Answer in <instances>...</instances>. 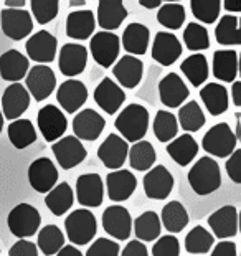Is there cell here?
I'll return each mask as SVG.
<instances>
[{"instance_id": "obj_1", "label": "cell", "mask_w": 241, "mask_h": 256, "mask_svg": "<svg viewBox=\"0 0 241 256\" xmlns=\"http://www.w3.org/2000/svg\"><path fill=\"white\" fill-rule=\"evenodd\" d=\"M114 126L120 132L126 142H139L147 132L149 128V112L140 104L126 106L122 112L114 121Z\"/></svg>"}, {"instance_id": "obj_2", "label": "cell", "mask_w": 241, "mask_h": 256, "mask_svg": "<svg viewBox=\"0 0 241 256\" xmlns=\"http://www.w3.org/2000/svg\"><path fill=\"white\" fill-rule=\"evenodd\" d=\"M188 184L196 195H210L222 185L220 166L212 157H202L188 170Z\"/></svg>"}, {"instance_id": "obj_3", "label": "cell", "mask_w": 241, "mask_h": 256, "mask_svg": "<svg viewBox=\"0 0 241 256\" xmlns=\"http://www.w3.org/2000/svg\"><path fill=\"white\" fill-rule=\"evenodd\" d=\"M64 230L66 236L73 244L83 246V244L91 243V240L98 233V222L92 212L88 208L74 210L64 220Z\"/></svg>"}, {"instance_id": "obj_4", "label": "cell", "mask_w": 241, "mask_h": 256, "mask_svg": "<svg viewBox=\"0 0 241 256\" xmlns=\"http://www.w3.org/2000/svg\"><path fill=\"white\" fill-rule=\"evenodd\" d=\"M40 223H42L40 212L30 204H18L17 206H14L10 210V214L7 216V225L10 233L20 240L30 238L35 233H38Z\"/></svg>"}, {"instance_id": "obj_5", "label": "cell", "mask_w": 241, "mask_h": 256, "mask_svg": "<svg viewBox=\"0 0 241 256\" xmlns=\"http://www.w3.org/2000/svg\"><path fill=\"white\" fill-rule=\"evenodd\" d=\"M236 136L226 122H218L208 129L202 139V147L206 154L215 157H228L236 150Z\"/></svg>"}, {"instance_id": "obj_6", "label": "cell", "mask_w": 241, "mask_h": 256, "mask_svg": "<svg viewBox=\"0 0 241 256\" xmlns=\"http://www.w3.org/2000/svg\"><path fill=\"white\" fill-rule=\"evenodd\" d=\"M25 88L35 101H43L56 88V76L48 64H35L25 76Z\"/></svg>"}, {"instance_id": "obj_7", "label": "cell", "mask_w": 241, "mask_h": 256, "mask_svg": "<svg viewBox=\"0 0 241 256\" xmlns=\"http://www.w3.org/2000/svg\"><path fill=\"white\" fill-rule=\"evenodd\" d=\"M90 50L98 64H101L102 68H109L119 56L120 40L112 32H98L91 38Z\"/></svg>"}, {"instance_id": "obj_8", "label": "cell", "mask_w": 241, "mask_h": 256, "mask_svg": "<svg viewBox=\"0 0 241 256\" xmlns=\"http://www.w3.org/2000/svg\"><path fill=\"white\" fill-rule=\"evenodd\" d=\"M0 24L4 34L15 42L24 40L34 30V18L24 8H4L0 14Z\"/></svg>"}, {"instance_id": "obj_9", "label": "cell", "mask_w": 241, "mask_h": 256, "mask_svg": "<svg viewBox=\"0 0 241 256\" xmlns=\"http://www.w3.org/2000/svg\"><path fill=\"white\" fill-rule=\"evenodd\" d=\"M36 122H38V129H40L43 139L48 140V142H56L68 128L66 116L53 104L43 106L42 110L38 111Z\"/></svg>"}, {"instance_id": "obj_10", "label": "cell", "mask_w": 241, "mask_h": 256, "mask_svg": "<svg viewBox=\"0 0 241 256\" xmlns=\"http://www.w3.org/2000/svg\"><path fill=\"white\" fill-rule=\"evenodd\" d=\"M58 40L50 32L40 30L35 35H32L25 43L26 55L32 62H36L38 64H48L52 63L56 56Z\"/></svg>"}, {"instance_id": "obj_11", "label": "cell", "mask_w": 241, "mask_h": 256, "mask_svg": "<svg viewBox=\"0 0 241 256\" xmlns=\"http://www.w3.org/2000/svg\"><path fill=\"white\" fill-rule=\"evenodd\" d=\"M52 150L54 157H56L58 166L63 167L64 170L74 168L86 159L84 146L80 139H76L74 136H66V138H63V139H58L56 142H53Z\"/></svg>"}, {"instance_id": "obj_12", "label": "cell", "mask_w": 241, "mask_h": 256, "mask_svg": "<svg viewBox=\"0 0 241 256\" xmlns=\"http://www.w3.org/2000/svg\"><path fill=\"white\" fill-rule=\"evenodd\" d=\"M56 180H58V170L52 159L40 157V159H36L30 164L28 182L32 185V188L36 190L38 194H48L56 185Z\"/></svg>"}, {"instance_id": "obj_13", "label": "cell", "mask_w": 241, "mask_h": 256, "mask_svg": "<svg viewBox=\"0 0 241 256\" xmlns=\"http://www.w3.org/2000/svg\"><path fill=\"white\" fill-rule=\"evenodd\" d=\"M102 228L109 236L116 240H128L132 233V218L128 208L120 205L108 206L102 214Z\"/></svg>"}, {"instance_id": "obj_14", "label": "cell", "mask_w": 241, "mask_h": 256, "mask_svg": "<svg viewBox=\"0 0 241 256\" xmlns=\"http://www.w3.org/2000/svg\"><path fill=\"white\" fill-rule=\"evenodd\" d=\"M144 192L152 200H164L172 194L174 190V177L167 167L157 166L149 168L144 177Z\"/></svg>"}, {"instance_id": "obj_15", "label": "cell", "mask_w": 241, "mask_h": 256, "mask_svg": "<svg viewBox=\"0 0 241 256\" xmlns=\"http://www.w3.org/2000/svg\"><path fill=\"white\" fill-rule=\"evenodd\" d=\"M129 144L118 134H109L102 144L98 149V157L104 164V167L112 168V170H119L124 166L126 159H128Z\"/></svg>"}, {"instance_id": "obj_16", "label": "cell", "mask_w": 241, "mask_h": 256, "mask_svg": "<svg viewBox=\"0 0 241 256\" xmlns=\"http://www.w3.org/2000/svg\"><path fill=\"white\" fill-rule=\"evenodd\" d=\"M182 55V43L170 32H158L152 43V58L162 66H170Z\"/></svg>"}, {"instance_id": "obj_17", "label": "cell", "mask_w": 241, "mask_h": 256, "mask_svg": "<svg viewBox=\"0 0 241 256\" xmlns=\"http://www.w3.org/2000/svg\"><path fill=\"white\" fill-rule=\"evenodd\" d=\"M30 106V94L24 84L20 83H12L7 86L2 94V116L15 121L20 119V116L24 114Z\"/></svg>"}, {"instance_id": "obj_18", "label": "cell", "mask_w": 241, "mask_h": 256, "mask_svg": "<svg viewBox=\"0 0 241 256\" xmlns=\"http://www.w3.org/2000/svg\"><path fill=\"white\" fill-rule=\"evenodd\" d=\"M88 63V50L80 45V43H66L60 50L58 56V66L62 74L73 78L76 74H81L84 72Z\"/></svg>"}, {"instance_id": "obj_19", "label": "cell", "mask_w": 241, "mask_h": 256, "mask_svg": "<svg viewBox=\"0 0 241 256\" xmlns=\"http://www.w3.org/2000/svg\"><path fill=\"white\" fill-rule=\"evenodd\" d=\"M76 198L83 206H100L104 198V185L100 174H83L76 180Z\"/></svg>"}, {"instance_id": "obj_20", "label": "cell", "mask_w": 241, "mask_h": 256, "mask_svg": "<svg viewBox=\"0 0 241 256\" xmlns=\"http://www.w3.org/2000/svg\"><path fill=\"white\" fill-rule=\"evenodd\" d=\"M104 126H106L104 118L94 110L80 111L73 119L74 138L81 140H96L104 130Z\"/></svg>"}, {"instance_id": "obj_21", "label": "cell", "mask_w": 241, "mask_h": 256, "mask_svg": "<svg viewBox=\"0 0 241 256\" xmlns=\"http://www.w3.org/2000/svg\"><path fill=\"white\" fill-rule=\"evenodd\" d=\"M94 101L104 112L111 116V114H116L119 108L122 106V102L126 101V92L111 78H102L94 90Z\"/></svg>"}, {"instance_id": "obj_22", "label": "cell", "mask_w": 241, "mask_h": 256, "mask_svg": "<svg viewBox=\"0 0 241 256\" xmlns=\"http://www.w3.org/2000/svg\"><path fill=\"white\" fill-rule=\"evenodd\" d=\"M208 226L216 238L228 240L238 233V210L233 205H224L208 216Z\"/></svg>"}, {"instance_id": "obj_23", "label": "cell", "mask_w": 241, "mask_h": 256, "mask_svg": "<svg viewBox=\"0 0 241 256\" xmlns=\"http://www.w3.org/2000/svg\"><path fill=\"white\" fill-rule=\"evenodd\" d=\"M106 188L109 198L112 202H126L130 198V195L138 188V178L134 177V174L130 170L119 168V170L108 174Z\"/></svg>"}, {"instance_id": "obj_24", "label": "cell", "mask_w": 241, "mask_h": 256, "mask_svg": "<svg viewBox=\"0 0 241 256\" xmlns=\"http://www.w3.org/2000/svg\"><path fill=\"white\" fill-rule=\"evenodd\" d=\"M158 96H160L162 104L167 108H180L184 101H187L190 91L178 74L168 73L158 83Z\"/></svg>"}, {"instance_id": "obj_25", "label": "cell", "mask_w": 241, "mask_h": 256, "mask_svg": "<svg viewBox=\"0 0 241 256\" xmlns=\"http://www.w3.org/2000/svg\"><path fill=\"white\" fill-rule=\"evenodd\" d=\"M56 100L64 111L73 114L80 111L88 101V88L84 83L78 80H66L60 84L56 91Z\"/></svg>"}, {"instance_id": "obj_26", "label": "cell", "mask_w": 241, "mask_h": 256, "mask_svg": "<svg viewBox=\"0 0 241 256\" xmlns=\"http://www.w3.org/2000/svg\"><path fill=\"white\" fill-rule=\"evenodd\" d=\"M142 73H144V64L139 58L130 55L122 56L112 68V74L118 80L120 88L129 90H134L140 83Z\"/></svg>"}, {"instance_id": "obj_27", "label": "cell", "mask_w": 241, "mask_h": 256, "mask_svg": "<svg viewBox=\"0 0 241 256\" xmlns=\"http://www.w3.org/2000/svg\"><path fill=\"white\" fill-rule=\"evenodd\" d=\"M28 58L18 50H8L0 56V76L10 83H18L28 73Z\"/></svg>"}, {"instance_id": "obj_28", "label": "cell", "mask_w": 241, "mask_h": 256, "mask_svg": "<svg viewBox=\"0 0 241 256\" xmlns=\"http://www.w3.org/2000/svg\"><path fill=\"white\" fill-rule=\"evenodd\" d=\"M128 17L126 5L119 0H101L98 2V24L102 32H111L120 26Z\"/></svg>"}, {"instance_id": "obj_29", "label": "cell", "mask_w": 241, "mask_h": 256, "mask_svg": "<svg viewBox=\"0 0 241 256\" xmlns=\"http://www.w3.org/2000/svg\"><path fill=\"white\" fill-rule=\"evenodd\" d=\"M94 14L91 10H74L66 17V35L74 40H88L94 34Z\"/></svg>"}, {"instance_id": "obj_30", "label": "cell", "mask_w": 241, "mask_h": 256, "mask_svg": "<svg viewBox=\"0 0 241 256\" xmlns=\"http://www.w3.org/2000/svg\"><path fill=\"white\" fill-rule=\"evenodd\" d=\"M149 38L150 32L146 25L142 24H129L124 28L122 34V46L124 50L130 53V56L138 58L139 55H144L149 48Z\"/></svg>"}, {"instance_id": "obj_31", "label": "cell", "mask_w": 241, "mask_h": 256, "mask_svg": "<svg viewBox=\"0 0 241 256\" xmlns=\"http://www.w3.org/2000/svg\"><path fill=\"white\" fill-rule=\"evenodd\" d=\"M213 74L224 83H232L238 76V53L234 50H216L213 53Z\"/></svg>"}, {"instance_id": "obj_32", "label": "cell", "mask_w": 241, "mask_h": 256, "mask_svg": "<svg viewBox=\"0 0 241 256\" xmlns=\"http://www.w3.org/2000/svg\"><path fill=\"white\" fill-rule=\"evenodd\" d=\"M200 98L204 101L206 111L212 116H220L224 111H228L230 101H228V91L223 84L218 83H208L200 90Z\"/></svg>"}, {"instance_id": "obj_33", "label": "cell", "mask_w": 241, "mask_h": 256, "mask_svg": "<svg viewBox=\"0 0 241 256\" xmlns=\"http://www.w3.org/2000/svg\"><path fill=\"white\" fill-rule=\"evenodd\" d=\"M167 152L174 162H177L182 167H187L198 154V144H196V140L190 134L185 132L178 136V138H175V140H172L167 146Z\"/></svg>"}, {"instance_id": "obj_34", "label": "cell", "mask_w": 241, "mask_h": 256, "mask_svg": "<svg viewBox=\"0 0 241 256\" xmlns=\"http://www.w3.org/2000/svg\"><path fill=\"white\" fill-rule=\"evenodd\" d=\"M74 202V194L71 190L70 184L62 182L50 190L45 197V205L48 206V210L52 212L53 215L62 216L73 206Z\"/></svg>"}, {"instance_id": "obj_35", "label": "cell", "mask_w": 241, "mask_h": 256, "mask_svg": "<svg viewBox=\"0 0 241 256\" xmlns=\"http://www.w3.org/2000/svg\"><path fill=\"white\" fill-rule=\"evenodd\" d=\"M7 134L15 149H25L36 140V130L30 119H15L8 124Z\"/></svg>"}, {"instance_id": "obj_36", "label": "cell", "mask_w": 241, "mask_h": 256, "mask_svg": "<svg viewBox=\"0 0 241 256\" xmlns=\"http://www.w3.org/2000/svg\"><path fill=\"white\" fill-rule=\"evenodd\" d=\"M188 212L177 200H172L162 208V225L167 232L180 233L188 225Z\"/></svg>"}, {"instance_id": "obj_37", "label": "cell", "mask_w": 241, "mask_h": 256, "mask_svg": "<svg viewBox=\"0 0 241 256\" xmlns=\"http://www.w3.org/2000/svg\"><path fill=\"white\" fill-rule=\"evenodd\" d=\"M134 233L139 238V242H152L160 236V216L156 212L147 210L144 214H140L134 222Z\"/></svg>"}, {"instance_id": "obj_38", "label": "cell", "mask_w": 241, "mask_h": 256, "mask_svg": "<svg viewBox=\"0 0 241 256\" xmlns=\"http://www.w3.org/2000/svg\"><path fill=\"white\" fill-rule=\"evenodd\" d=\"M178 126L182 128L185 132H196L204 128L205 124V114L202 111L196 101H188L184 106H180L178 118H177Z\"/></svg>"}, {"instance_id": "obj_39", "label": "cell", "mask_w": 241, "mask_h": 256, "mask_svg": "<svg viewBox=\"0 0 241 256\" xmlns=\"http://www.w3.org/2000/svg\"><path fill=\"white\" fill-rule=\"evenodd\" d=\"M180 72H182L190 84L202 86L208 78V62L202 53H195L188 58H185L180 64Z\"/></svg>"}, {"instance_id": "obj_40", "label": "cell", "mask_w": 241, "mask_h": 256, "mask_svg": "<svg viewBox=\"0 0 241 256\" xmlns=\"http://www.w3.org/2000/svg\"><path fill=\"white\" fill-rule=\"evenodd\" d=\"M129 156V164L136 170H149L156 162V149L149 140H139L136 142L128 152Z\"/></svg>"}, {"instance_id": "obj_41", "label": "cell", "mask_w": 241, "mask_h": 256, "mask_svg": "<svg viewBox=\"0 0 241 256\" xmlns=\"http://www.w3.org/2000/svg\"><path fill=\"white\" fill-rule=\"evenodd\" d=\"M36 246L43 254L53 256L64 246V235L56 225H46L38 232Z\"/></svg>"}, {"instance_id": "obj_42", "label": "cell", "mask_w": 241, "mask_h": 256, "mask_svg": "<svg viewBox=\"0 0 241 256\" xmlns=\"http://www.w3.org/2000/svg\"><path fill=\"white\" fill-rule=\"evenodd\" d=\"M215 238L204 226L196 225L185 236V250L192 254H205L212 250Z\"/></svg>"}, {"instance_id": "obj_43", "label": "cell", "mask_w": 241, "mask_h": 256, "mask_svg": "<svg viewBox=\"0 0 241 256\" xmlns=\"http://www.w3.org/2000/svg\"><path fill=\"white\" fill-rule=\"evenodd\" d=\"M238 17L234 15H224L220 18L215 30L216 42L220 45H230V46H238L241 43V34L238 28Z\"/></svg>"}, {"instance_id": "obj_44", "label": "cell", "mask_w": 241, "mask_h": 256, "mask_svg": "<svg viewBox=\"0 0 241 256\" xmlns=\"http://www.w3.org/2000/svg\"><path fill=\"white\" fill-rule=\"evenodd\" d=\"M152 129H154V136L160 142L174 140L177 138V132H178L177 118H175V114H172L170 111H158L156 114Z\"/></svg>"}, {"instance_id": "obj_45", "label": "cell", "mask_w": 241, "mask_h": 256, "mask_svg": "<svg viewBox=\"0 0 241 256\" xmlns=\"http://www.w3.org/2000/svg\"><path fill=\"white\" fill-rule=\"evenodd\" d=\"M157 22L168 30H178L185 22V8L175 2L164 4L158 8Z\"/></svg>"}, {"instance_id": "obj_46", "label": "cell", "mask_w": 241, "mask_h": 256, "mask_svg": "<svg viewBox=\"0 0 241 256\" xmlns=\"http://www.w3.org/2000/svg\"><path fill=\"white\" fill-rule=\"evenodd\" d=\"M184 43L192 52H204L210 46V38L204 25L192 22L184 30Z\"/></svg>"}, {"instance_id": "obj_47", "label": "cell", "mask_w": 241, "mask_h": 256, "mask_svg": "<svg viewBox=\"0 0 241 256\" xmlns=\"http://www.w3.org/2000/svg\"><path fill=\"white\" fill-rule=\"evenodd\" d=\"M192 14L196 20L204 24H215L222 10V2L218 0H192L190 2Z\"/></svg>"}, {"instance_id": "obj_48", "label": "cell", "mask_w": 241, "mask_h": 256, "mask_svg": "<svg viewBox=\"0 0 241 256\" xmlns=\"http://www.w3.org/2000/svg\"><path fill=\"white\" fill-rule=\"evenodd\" d=\"M30 8L38 24L46 25V24H50L53 18H56L60 4L56 0H32Z\"/></svg>"}, {"instance_id": "obj_49", "label": "cell", "mask_w": 241, "mask_h": 256, "mask_svg": "<svg viewBox=\"0 0 241 256\" xmlns=\"http://www.w3.org/2000/svg\"><path fill=\"white\" fill-rule=\"evenodd\" d=\"M180 254V243L177 236L166 235L160 236L152 246V256H178Z\"/></svg>"}, {"instance_id": "obj_50", "label": "cell", "mask_w": 241, "mask_h": 256, "mask_svg": "<svg viewBox=\"0 0 241 256\" xmlns=\"http://www.w3.org/2000/svg\"><path fill=\"white\" fill-rule=\"evenodd\" d=\"M120 248L116 242L109 238H98L94 243L88 248L86 256H119Z\"/></svg>"}, {"instance_id": "obj_51", "label": "cell", "mask_w": 241, "mask_h": 256, "mask_svg": "<svg viewBox=\"0 0 241 256\" xmlns=\"http://www.w3.org/2000/svg\"><path fill=\"white\" fill-rule=\"evenodd\" d=\"M226 174L234 184H241V149H236L226 160Z\"/></svg>"}, {"instance_id": "obj_52", "label": "cell", "mask_w": 241, "mask_h": 256, "mask_svg": "<svg viewBox=\"0 0 241 256\" xmlns=\"http://www.w3.org/2000/svg\"><path fill=\"white\" fill-rule=\"evenodd\" d=\"M8 256H38V248L28 240H18L8 250Z\"/></svg>"}, {"instance_id": "obj_53", "label": "cell", "mask_w": 241, "mask_h": 256, "mask_svg": "<svg viewBox=\"0 0 241 256\" xmlns=\"http://www.w3.org/2000/svg\"><path fill=\"white\" fill-rule=\"evenodd\" d=\"M120 256H149L147 246L139 240H132L128 243V246H124L122 253H119Z\"/></svg>"}, {"instance_id": "obj_54", "label": "cell", "mask_w": 241, "mask_h": 256, "mask_svg": "<svg viewBox=\"0 0 241 256\" xmlns=\"http://www.w3.org/2000/svg\"><path fill=\"white\" fill-rule=\"evenodd\" d=\"M210 256H238L236 244L233 242H228V240H222L220 243L215 244V250H213Z\"/></svg>"}, {"instance_id": "obj_55", "label": "cell", "mask_w": 241, "mask_h": 256, "mask_svg": "<svg viewBox=\"0 0 241 256\" xmlns=\"http://www.w3.org/2000/svg\"><path fill=\"white\" fill-rule=\"evenodd\" d=\"M232 98H233V104L240 108L241 106V81H234L232 86Z\"/></svg>"}, {"instance_id": "obj_56", "label": "cell", "mask_w": 241, "mask_h": 256, "mask_svg": "<svg viewBox=\"0 0 241 256\" xmlns=\"http://www.w3.org/2000/svg\"><path fill=\"white\" fill-rule=\"evenodd\" d=\"M56 256H83V253L80 252L78 248L76 246H63L62 250H60V252L56 253Z\"/></svg>"}, {"instance_id": "obj_57", "label": "cell", "mask_w": 241, "mask_h": 256, "mask_svg": "<svg viewBox=\"0 0 241 256\" xmlns=\"http://www.w3.org/2000/svg\"><path fill=\"white\" fill-rule=\"evenodd\" d=\"M223 7L228 10V12H241V2L238 0H226L223 4Z\"/></svg>"}, {"instance_id": "obj_58", "label": "cell", "mask_w": 241, "mask_h": 256, "mask_svg": "<svg viewBox=\"0 0 241 256\" xmlns=\"http://www.w3.org/2000/svg\"><path fill=\"white\" fill-rule=\"evenodd\" d=\"M140 5H142V7H146V8H157V7H160V5H162V2H160V0H152V2H147V0H140V2H139Z\"/></svg>"}, {"instance_id": "obj_59", "label": "cell", "mask_w": 241, "mask_h": 256, "mask_svg": "<svg viewBox=\"0 0 241 256\" xmlns=\"http://www.w3.org/2000/svg\"><path fill=\"white\" fill-rule=\"evenodd\" d=\"M5 5H7V7H12L14 10L15 8H22V7H24V5H25V2H24V0H17V2H15V0H7V2H5Z\"/></svg>"}, {"instance_id": "obj_60", "label": "cell", "mask_w": 241, "mask_h": 256, "mask_svg": "<svg viewBox=\"0 0 241 256\" xmlns=\"http://www.w3.org/2000/svg\"><path fill=\"white\" fill-rule=\"evenodd\" d=\"M71 7H83L84 2H70Z\"/></svg>"}, {"instance_id": "obj_61", "label": "cell", "mask_w": 241, "mask_h": 256, "mask_svg": "<svg viewBox=\"0 0 241 256\" xmlns=\"http://www.w3.org/2000/svg\"><path fill=\"white\" fill-rule=\"evenodd\" d=\"M4 129V116H2V111H0V132H2Z\"/></svg>"}]
</instances>
